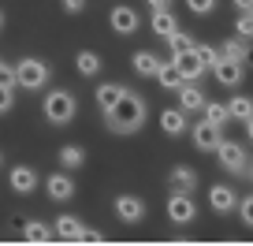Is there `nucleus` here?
Listing matches in <instances>:
<instances>
[{
  "label": "nucleus",
  "instance_id": "nucleus-1",
  "mask_svg": "<svg viewBox=\"0 0 253 246\" xmlns=\"http://www.w3.org/2000/svg\"><path fill=\"white\" fill-rule=\"evenodd\" d=\"M145 119H149V104L142 94H130V90H123V97L112 108H104V127L112 135H134L145 127Z\"/></svg>",
  "mask_w": 253,
  "mask_h": 246
},
{
  "label": "nucleus",
  "instance_id": "nucleus-2",
  "mask_svg": "<svg viewBox=\"0 0 253 246\" xmlns=\"http://www.w3.org/2000/svg\"><path fill=\"white\" fill-rule=\"evenodd\" d=\"M41 108H45V119L52 127H67V123L79 116V97H75L71 90H48Z\"/></svg>",
  "mask_w": 253,
  "mask_h": 246
},
{
  "label": "nucleus",
  "instance_id": "nucleus-3",
  "mask_svg": "<svg viewBox=\"0 0 253 246\" xmlns=\"http://www.w3.org/2000/svg\"><path fill=\"white\" fill-rule=\"evenodd\" d=\"M48 79H52V67H48L45 60H38V56H26V60H19V64H15V86L30 90V94L45 90Z\"/></svg>",
  "mask_w": 253,
  "mask_h": 246
},
{
  "label": "nucleus",
  "instance_id": "nucleus-4",
  "mask_svg": "<svg viewBox=\"0 0 253 246\" xmlns=\"http://www.w3.org/2000/svg\"><path fill=\"white\" fill-rule=\"evenodd\" d=\"M168 220L179 224V228H186V224L198 220V201H194V194L171 191V198H168Z\"/></svg>",
  "mask_w": 253,
  "mask_h": 246
},
{
  "label": "nucleus",
  "instance_id": "nucleus-5",
  "mask_svg": "<svg viewBox=\"0 0 253 246\" xmlns=\"http://www.w3.org/2000/svg\"><path fill=\"white\" fill-rule=\"evenodd\" d=\"M216 157H220V168H227L231 175H246L250 153H246L242 142H220V146H216Z\"/></svg>",
  "mask_w": 253,
  "mask_h": 246
},
{
  "label": "nucleus",
  "instance_id": "nucleus-6",
  "mask_svg": "<svg viewBox=\"0 0 253 246\" xmlns=\"http://www.w3.org/2000/svg\"><path fill=\"white\" fill-rule=\"evenodd\" d=\"M112 205H116V220L119 224H130V228H134V224L145 220V201L138 198V194H116Z\"/></svg>",
  "mask_w": 253,
  "mask_h": 246
},
{
  "label": "nucleus",
  "instance_id": "nucleus-7",
  "mask_svg": "<svg viewBox=\"0 0 253 246\" xmlns=\"http://www.w3.org/2000/svg\"><path fill=\"white\" fill-rule=\"evenodd\" d=\"M190 135H194V146H198L201 153H216V146L223 142V127H216V123H209V119H198Z\"/></svg>",
  "mask_w": 253,
  "mask_h": 246
},
{
  "label": "nucleus",
  "instance_id": "nucleus-8",
  "mask_svg": "<svg viewBox=\"0 0 253 246\" xmlns=\"http://www.w3.org/2000/svg\"><path fill=\"white\" fill-rule=\"evenodd\" d=\"M209 71L216 75V82H220V86H231V90H235L238 82H242V75H246V64H242V60H227V56H220Z\"/></svg>",
  "mask_w": 253,
  "mask_h": 246
},
{
  "label": "nucleus",
  "instance_id": "nucleus-9",
  "mask_svg": "<svg viewBox=\"0 0 253 246\" xmlns=\"http://www.w3.org/2000/svg\"><path fill=\"white\" fill-rule=\"evenodd\" d=\"M108 23H112V30L116 34H138V23H142V19H138V11L130 8V4H116V8H112V15H108Z\"/></svg>",
  "mask_w": 253,
  "mask_h": 246
},
{
  "label": "nucleus",
  "instance_id": "nucleus-10",
  "mask_svg": "<svg viewBox=\"0 0 253 246\" xmlns=\"http://www.w3.org/2000/svg\"><path fill=\"white\" fill-rule=\"evenodd\" d=\"M8 183H11V191L15 194H34L38 191V168H30V164H15L8 172Z\"/></svg>",
  "mask_w": 253,
  "mask_h": 246
},
{
  "label": "nucleus",
  "instance_id": "nucleus-11",
  "mask_svg": "<svg viewBox=\"0 0 253 246\" xmlns=\"http://www.w3.org/2000/svg\"><path fill=\"white\" fill-rule=\"evenodd\" d=\"M45 191H48V198L52 201H67V198H75V179H71V172L63 168V172H52L45 179Z\"/></svg>",
  "mask_w": 253,
  "mask_h": 246
},
{
  "label": "nucleus",
  "instance_id": "nucleus-12",
  "mask_svg": "<svg viewBox=\"0 0 253 246\" xmlns=\"http://www.w3.org/2000/svg\"><path fill=\"white\" fill-rule=\"evenodd\" d=\"M209 205H212V213L227 216V213H235L238 194L231 191V187H223V183H212V187H209Z\"/></svg>",
  "mask_w": 253,
  "mask_h": 246
},
{
  "label": "nucleus",
  "instance_id": "nucleus-13",
  "mask_svg": "<svg viewBox=\"0 0 253 246\" xmlns=\"http://www.w3.org/2000/svg\"><path fill=\"white\" fill-rule=\"evenodd\" d=\"M175 67H179V75L186 82H198L201 75H205V67H201V60H198V52H194V45L190 49H182V52H175V60H171Z\"/></svg>",
  "mask_w": 253,
  "mask_h": 246
},
{
  "label": "nucleus",
  "instance_id": "nucleus-14",
  "mask_svg": "<svg viewBox=\"0 0 253 246\" xmlns=\"http://www.w3.org/2000/svg\"><path fill=\"white\" fill-rule=\"evenodd\" d=\"M160 131L164 135H171V138H182L190 131V119H186V112L175 104V108H164L160 112Z\"/></svg>",
  "mask_w": 253,
  "mask_h": 246
},
{
  "label": "nucleus",
  "instance_id": "nucleus-15",
  "mask_svg": "<svg viewBox=\"0 0 253 246\" xmlns=\"http://www.w3.org/2000/svg\"><path fill=\"white\" fill-rule=\"evenodd\" d=\"M168 187H171V191H186V194H194V191H198V168H190V164H175L171 172H168Z\"/></svg>",
  "mask_w": 253,
  "mask_h": 246
},
{
  "label": "nucleus",
  "instance_id": "nucleus-16",
  "mask_svg": "<svg viewBox=\"0 0 253 246\" xmlns=\"http://www.w3.org/2000/svg\"><path fill=\"white\" fill-rule=\"evenodd\" d=\"M82 228H86V224L75 220V216H67V213L52 220V235L63 239V243H79V239H82Z\"/></svg>",
  "mask_w": 253,
  "mask_h": 246
},
{
  "label": "nucleus",
  "instance_id": "nucleus-17",
  "mask_svg": "<svg viewBox=\"0 0 253 246\" xmlns=\"http://www.w3.org/2000/svg\"><path fill=\"white\" fill-rule=\"evenodd\" d=\"M175 94H179V108L182 112H201V104H205V94H201L198 82H182Z\"/></svg>",
  "mask_w": 253,
  "mask_h": 246
},
{
  "label": "nucleus",
  "instance_id": "nucleus-18",
  "mask_svg": "<svg viewBox=\"0 0 253 246\" xmlns=\"http://www.w3.org/2000/svg\"><path fill=\"white\" fill-rule=\"evenodd\" d=\"M75 71L86 75V79H97V75H101V56L89 52V49H82V52L75 56Z\"/></svg>",
  "mask_w": 253,
  "mask_h": 246
},
{
  "label": "nucleus",
  "instance_id": "nucleus-19",
  "mask_svg": "<svg viewBox=\"0 0 253 246\" xmlns=\"http://www.w3.org/2000/svg\"><path fill=\"white\" fill-rule=\"evenodd\" d=\"M216 49H220V56H227V60H242V64H246V56H250V41L238 38V34L227 38L223 45H216Z\"/></svg>",
  "mask_w": 253,
  "mask_h": 246
},
{
  "label": "nucleus",
  "instance_id": "nucleus-20",
  "mask_svg": "<svg viewBox=\"0 0 253 246\" xmlns=\"http://www.w3.org/2000/svg\"><path fill=\"white\" fill-rule=\"evenodd\" d=\"M149 26H153V34H157V38H168V34H175V30H179V23H175L171 8H168V11H153Z\"/></svg>",
  "mask_w": 253,
  "mask_h": 246
},
{
  "label": "nucleus",
  "instance_id": "nucleus-21",
  "mask_svg": "<svg viewBox=\"0 0 253 246\" xmlns=\"http://www.w3.org/2000/svg\"><path fill=\"white\" fill-rule=\"evenodd\" d=\"M23 239H26V243H48V239H56V235H52V224L26 220L23 224Z\"/></svg>",
  "mask_w": 253,
  "mask_h": 246
},
{
  "label": "nucleus",
  "instance_id": "nucleus-22",
  "mask_svg": "<svg viewBox=\"0 0 253 246\" xmlns=\"http://www.w3.org/2000/svg\"><path fill=\"white\" fill-rule=\"evenodd\" d=\"M201 112H205V119H209V123H216V127H227V123H231V112H227V104H223V101H205V104H201Z\"/></svg>",
  "mask_w": 253,
  "mask_h": 246
},
{
  "label": "nucleus",
  "instance_id": "nucleus-23",
  "mask_svg": "<svg viewBox=\"0 0 253 246\" xmlns=\"http://www.w3.org/2000/svg\"><path fill=\"white\" fill-rule=\"evenodd\" d=\"M93 97H97V104H101V112H104V108H112V104L123 97V86H119V82H101Z\"/></svg>",
  "mask_w": 253,
  "mask_h": 246
},
{
  "label": "nucleus",
  "instance_id": "nucleus-24",
  "mask_svg": "<svg viewBox=\"0 0 253 246\" xmlns=\"http://www.w3.org/2000/svg\"><path fill=\"white\" fill-rule=\"evenodd\" d=\"M153 79H157V82H160V86H164V90H179L182 82H186V79H182V75H179V67H175V64H160Z\"/></svg>",
  "mask_w": 253,
  "mask_h": 246
},
{
  "label": "nucleus",
  "instance_id": "nucleus-25",
  "mask_svg": "<svg viewBox=\"0 0 253 246\" xmlns=\"http://www.w3.org/2000/svg\"><path fill=\"white\" fill-rule=\"evenodd\" d=\"M227 112H231V119H242V123H246V119L253 116V97H246V94H235V97L227 101Z\"/></svg>",
  "mask_w": 253,
  "mask_h": 246
},
{
  "label": "nucleus",
  "instance_id": "nucleus-26",
  "mask_svg": "<svg viewBox=\"0 0 253 246\" xmlns=\"http://www.w3.org/2000/svg\"><path fill=\"white\" fill-rule=\"evenodd\" d=\"M86 164V149L82 146H63L60 149V168H67V172H75V168Z\"/></svg>",
  "mask_w": 253,
  "mask_h": 246
},
{
  "label": "nucleus",
  "instance_id": "nucleus-27",
  "mask_svg": "<svg viewBox=\"0 0 253 246\" xmlns=\"http://www.w3.org/2000/svg\"><path fill=\"white\" fill-rule=\"evenodd\" d=\"M157 67H160V60L153 52H138L134 56V75H142V79H153L157 75Z\"/></svg>",
  "mask_w": 253,
  "mask_h": 246
},
{
  "label": "nucleus",
  "instance_id": "nucleus-28",
  "mask_svg": "<svg viewBox=\"0 0 253 246\" xmlns=\"http://www.w3.org/2000/svg\"><path fill=\"white\" fill-rule=\"evenodd\" d=\"M235 34H238V38H246V41H253V8H250V11H238Z\"/></svg>",
  "mask_w": 253,
  "mask_h": 246
},
{
  "label": "nucleus",
  "instance_id": "nucleus-29",
  "mask_svg": "<svg viewBox=\"0 0 253 246\" xmlns=\"http://www.w3.org/2000/svg\"><path fill=\"white\" fill-rule=\"evenodd\" d=\"M194 52H198V60H201V67H205V71L220 60V49H216V45H194Z\"/></svg>",
  "mask_w": 253,
  "mask_h": 246
},
{
  "label": "nucleus",
  "instance_id": "nucleus-30",
  "mask_svg": "<svg viewBox=\"0 0 253 246\" xmlns=\"http://www.w3.org/2000/svg\"><path fill=\"white\" fill-rule=\"evenodd\" d=\"M168 49H171V52H182V49H190L194 45V38H190V34H182V30H175V34H168Z\"/></svg>",
  "mask_w": 253,
  "mask_h": 246
},
{
  "label": "nucleus",
  "instance_id": "nucleus-31",
  "mask_svg": "<svg viewBox=\"0 0 253 246\" xmlns=\"http://www.w3.org/2000/svg\"><path fill=\"white\" fill-rule=\"evenodd\" d=\"M238 216H242V224H246V228H253V194H250V198H238Z\"/></svg>",
  "mask_w": 253,
  "mask_h": 246
},
{
  "label": "nucleus",
  "instance_id": "nucleus-32",
  "mask_svg": "<svg viewBox=\"0 0 253 246\" xmlns=\"http://www.w3.org/2000/svg\"><path fill=\"white\" fill-rule=\"evenodd\" d=\"M186 8L194 11V15H212V11H216V0H186Z\"/></svg>",
  "mask_w": 253,
  "mask_h": 246
},
{
  "label": "nucleus",
  "instance_id": "nucleus-33",
  "mask_svg": "<svg viewBox=\"0 0 253 246\" xmlns=\"http://www.w3.org/2000/svg\"><path fill=\"white\" fill-rule=\"evenodd\" d=\"M11 104H15V94H11V86H4V82H0V116H8Z\"/></svg>",
  "mask_w": 253,
  "mask_h": 246
},
{
  "label": "nucleus",
  "instance_id": "nucleus-34",
  "mask_svg": "<svg viewBox=\"0 0 253 246\" xmlns=\"http://www.w3.org/2000/svg\"><path fill=\"white\" fill-rule=\"evenodd\" d=\"M63 4V11L67 15H79V11H86V0H60Z\"/></svg>",
  "mask_w": 253,
  "mask_h": 246
},
{
  "label": "nucleus",
  "instance_id": "nucleus-35",
  "mask_svg": "<svg viewBox=\"0 0 253 246\" xmlns=\"http://www.w3.org/2000/svg\"><path fill=\"white\" fill-rule=\"evenodd\" d=\"M0 82H4V86H15V67L0 64Z\"/></svg>",
  "mask_w": 253,
  "mask_h": 246
},
{
  "label": "nucleus",
  "instance_id": "nucleus-36",
  "mask_svg": "<svg viewBox=\"0 0 253 246\" xmlns=\"http://www.w3.org/2000/svg\"><path fill=\"white\" fill-rule=\"evenodd\" d=\"M101 231H89V228H82V239H79V243H101Z\"/></svg>",
  "mask_w": 253,
  "mask_h": 246
},
{
  "label": "nucleus",
  "instance_id": "nucleus-37",
  "mask_svg": "<svg viewBox=\"0 0 253 246\" xmlns=\"http://www.w3.org/2000/svg\"><path fill=\"white\" fill-rule=\"evenodd\" d=\"M149 8L153 11H168V8H171V0H149Z\"/></svg>",
  "mask_w": 253,
  "mask_h": 246
},
{
  "label": "nucleus",
  "instance_id": "nucleus-38",
  "mask_svg": "<svg viewBox=\"0 0 253 246\" xmlns=\"http://www.w3.org/2000/svg\"><path fill=\"white\" fill-rule=\"evenodd\" d=\"M231 4H235V11H250L253 8V0H231Z\"/></svg>",
  "mask_w": 253,
  "mask_h": 246
},
{
  "label": "nucleus",
  "instance_id": "nucleus-39",
  "mask_svg": "<svg viewBox=\"0 0 253 246\" xmlns=\"http://www.w3.org/2000/svg\"><path fill=\"white\" fill-rule=\"evenodd\" d=\"M246 135H250V138H253V116H250V119H246Z\"/></svg>",
  "mask_w": 253,
  "mask_h": 246
},
{
  "label": "nucleus",
  "instance_id": "nucleus-40",
  "mask_svg": "<svg viewBox=\"0 0 253 246\" xmlns=\"http://www.w3.org/2000/svg\"><path fill=\"white\" fill-rule=\"evenodd\" d=\"M246 175H250V179H253V160H250V164H246Z\"/></svg>",
  "mask_w": 253,
  "mask_h": 246
},
{
  "label": "nucleus",
  "instance_id": "nucleus-41",
  "mask_svg": "<svg viewBox=\"0 0 253 246\" xmlns=\"http://www.w3.org/2000/svg\"><path fill=\"white\" fill-rule=\"evenodd\" d=\"M246 64H253V45H250V56H246Z\"/></svg>",
  "mask_w": 253,
  "mask_h": 246
},
{
  "label": "nucleus",
  "instance_id": "nucleus-42",
  "mask_svg": "<svg viewBox=\"0 0 253 246\" xmlns=\"http://www.w3.org/2000/svg\"><path fill=\"white\" fill-rule=\"evenodd\" d=\"M0 30H4V11H0Z\"/></svg>",
  "mask_w": 253,
  "mask_h": 246
},
{
  "label": "nucleus",
  "instance_id": "nucleus-43",
  "mask_svg": "<svg viewBox=\"0 0 253 246\" xmlns=\"http://www.w3.org/2000/svg\"><path fill=\"white\" fill-rule=\"evenodd\" d=\"M0 164H4V153H0Z\"/></svg>",
  "mask_w": 253,
  "mask_h": 246
}]
</instances>
